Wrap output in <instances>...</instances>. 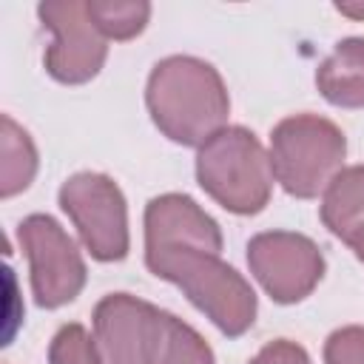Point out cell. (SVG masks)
<instances>
[{"mask_svg": "<svg viewBox=\"0 0 364 364\" xmlns=\"http://www.w3.org/2000/svg\"><path fill=\"white\" fill-rule=\"evenodd\" d=\"M145 105L154 125L176 145H205L228 128L230 97L222 74L191 54L159 60L145 85Z\"/></svg>", "mask_w": 364, "mask_h": 364, "instance_id": "6da1fadb", "label": "cell"}, {"mask_svg": "<svg viewBox=\"0 0 364 364\" xmlns=\"http://www.w3.org/2000/svg\"><path fill=\"white\" fill-rule=\"evenodd\" d=\"M145 264L156 279L176 284L225 336L236 338L253 327L259 310L256 290L236 267L222 262L219 253L199 247H154L145 250Z\"/></svg>", "mask_w": 364, "mask_h": 364, "instance_id": "7a4b0ae2", "label": "cell"}, {"mask_svg": "<svg viewBox=\"0 0 364 364\" xmlns=\"http://www.w3.org/2000/svg\"><path fill=\"white\" fill-rule=\"evenodd\" d=\"M196 182L225 210L259 213L273 193V165L253 131L228 125L196 151Z\"/></svg>", "mask_w": 364, "mask_h": 364, "instance_id": "3957f363", "label": "cell"}, {"mask_svg": "<svg viewBox=\"0 0 364 364\" xmlns=\"http://www.w3.org/2000/svg\"><path fill=\"white\" fill-rule=\"evenodd\" d=\"M273 179L296 199H316L344 168V131L318 114H293L270 131Z\"/></svg>", "mask_w": 364, "mask_h": 364, "instance_id": "277c9868", "label": "cell"}, {"mask_svg": "<svg viewBox=\"0 0 364 364\" xmlns=\"http://www.w3.org/2000/svg\"><path fill=\"white\" fill-rule=\"evenodd\" d=\"M57 199L97 262H119L128 256V208L119 185L108 173L80 171L60 185Z\"/></svg>", "mask_w": 364, "mask_h": 364, "instance_id": "5b68a950", "label": "cell"}, {"mask_svg": "<svg viewBox=\"0 0 364 364\" xmlns=\"http://www.w3.org/2000/svg\"><path fill=\"white\" fill-rule=\"evenodd\" d=\"M17 242L28 259L34 301L46 310L63 307L85 287V262L77 242L48 213H31L17 225Z\"/></svg>", "mask_w": 364, "mask_h": 364, "instance_id": "8992f818", "label": "cell"}, {"mask_svg": "<svg viewBox=\"0 0 364 364\" xmlns=\"http://www.w3.org/2000/svg\"><path fill=\"white\" fill-rule=\"evenodd\" d=\"M51 43L43 54L46 71L65 85H82L100 74L108 57V40L88 14V0H46L37 6Z\"/></svg>", "mask_w": 364, "mask_h": 364, "instance_id": "52a82bcc", "label": "cell"}, {"mask_svg": "<svg viewBox=\"0 0 364 364\" xmlns=\"http://www.w3.org/2000/svg\"><path fill=\"white\" fill-rule=\"evenodd\" d=\"M247 267L273 301L296 304L321 282L324 256L304 233L264 230L247 242Z\"/></svg>", "mask_w": 364, "mask_h": 364, "instance_id": "ba28073f", "label": "cell"}, {"mask_svg": "<svg viewBox=\"0 0 364 364\" xmlns=\"http://www.w3.org/2000/svg\"><path fill=\"white\" fill-rule=\"evenodd\" d=\"M162 310L131 296L108 293L94 307V341L102 364H154Z\"/></svg>", "mask_w": 364, "mask_h": 364, "instance_id": "9c48e42d", "label": "cell"}, {"mask_svg": "<svg viewBox=\"0 0 364 364\" xmlns=\"http://www.w3.org/2000/svg\"><path fill=\"white\" fill-rule=\"evenodd\" d=\"M145 250L154 247H199L222 253V230L185 193H162L145 205Z\"/></svg>", "mask_w": 364, "mask_h": 364, "instance_id": "30bf717a", "label": "cell"}, {"mask_svg": "<svg viewBox=\"0 0 364 364\" xmlns=\"http://www.w3.org/2000/svg\"><path fill=\"white\" fill-rule=\"evenodd\" d=\"M316 88L336 108H364V37H344L316 68Z\"/></svg>", "mask_w": 364, "mask_h": 364, "instance_id": "8fae6325", "label": "cell"}, {"mask_svg": "<svg viewBox=\"0 0 364 364\" xmlns=\"http://www.w3.org/2000/svg\"><path fill=\"white\" fill-rule=\"evenodd\" d=\"M321 222L341 242H350L364 228V165H350L336 173L321 193Z\"/></svg>", "mask_w": 364, "mask_h": 364, "instance_id": "7c38bea8", "label": "cell"}, {"mask_svg": "<svg viewBox=\"0 0 364 364\" xmlns=\"http://www.w3.org/2000/svg\"><path fill=\"white\" fill-rule=\"evenodd\" d=\"M37 173V148L23 125L9 114L0 119V193L3 199L17 196L31 185Z\"/></svg>", "mask_w": 364, "mask_h": 364, "instance_id": "4fadbf2b", "label": "cell"}, {"mask_svg": "<svg viewBox=\"0 0 364 364\" xmlns=\"http://www.w3.org/2000/svg\"><path fill=\"white\" fill-rule=\"evenodd\" d=\"M154 364H216L208 341L182 318L162 310Z\"/></svg>", "mask_w": 364, "mask_h": 364, "instance_id": "5bb4252c", "label": "cell"}, {"mask_svg": "<svg viewBox=\"0 0 364 364\" xmlns=\"http://www.w3.org/2000/svg\"><path fill=\"white\" fill-rule=\"evenodd\" d=\"M88 14L105 40H131L145 31L151 3L145 0H88Z\"/></svg>", "mask_w": 364, "mask_h": 364, "instance_id": "9a60e30c", "label": "cell"}, {"mask_svg": "<svg viewBox=\"0 0 364 364\" xmlns=\"http://www.w3.org/2000/svg\"><path fill=\"white\" fill-rule=\"evenodd\" d=\"M48 361L51 364H102L94 336L77 321L63 324L54 333L48 344Z\"/></svg>", "mask_w": 364, "mask_h": 364, "instance_id": "2e32d148", "label": "cell"}, {"mask_svg": "<svg viewBox=\"0 0 364 364\" xmlns=\"http://www.w3.org/2000/svg\"><path fill=\"white\" fill-rule=\"evenodd\" d=\"M324 364H364V327L347 324L327 336Z\"/></svg>", "mask_w": 364, "mask_h": 364, "instance_id": "e0dca14e", "label": "cell"}, {"mask_svg": "<svg viewBox=\"0 0 364 364\" xmlns=\"http://www.w3.org/2000/svg\"><path fill=\"white\" fill-rule=\"evenodd\" d=\"M250 364H313L307 350L290 338H276V341H267L253 358Z\"/></svg>", "mask_w": 364, "mask_h": 364, "instance_id": "ac0fdd59", "label": "cell"}, {"mask_svg": "<svg viewBox=\"0 0 364 364\" xmlns=\"http://www.w3.org/2000/svg\"><path fill=\"white\" fill-rule=\"evenodd\" d=\"M336 11L353 20H364V3H336Z\"/></svg>", "mask_w": 364, "mask_h": 364, "instance_id": "d6986e66", "label": "cell"}, {"mask_svg": "<svg viewBox=\"0 0 364 364\" xmlns=\"http://www.w3.org/2000/svg\"><path fill=\"white\" fill-rule=\"evenodd\" d=\"M347 245L353 247L355 259H358V262H364V228H361V230H358V233H355V236H353V239H350Z\"/></svg>", "mask_w": 364, "mask_h": 364, "instance_id": "ffe728a7", "label": "cell"}]
</instances>
